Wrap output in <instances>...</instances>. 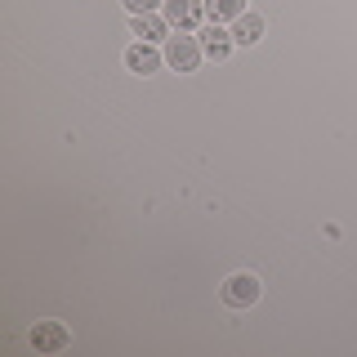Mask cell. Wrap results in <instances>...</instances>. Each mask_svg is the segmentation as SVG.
<instances>
[{
  "label": "cell",
  "mask_w": 357,
  "mask_h": 357,
  "mask_svg": "<svg viewBox=\"0 0 357 357\" xmlns=\"http://www.w3.org/2000/svg\"><path fill=\"white\" fill-rule=\"evenodd\" d=\"M201 59H206V50H201V40L192 31H174V36L165 40V63H170L174 72H197Z\"/></svg>",
  "instance_id": "6da1fadb"
},
{
  "label": "cell",
  "mask_w": 357,
  "mask_h": 357,
  "mask_svg": "<svg viewBox=\"0 0 357 357\" xmlns=\"http://www.w3.org/2000/svg\"><path fill=\"white\" fill-rule=\"evenodd\" d=\"M259 277H255V273H232L228 277V282H223L219 286V295H223V304H228V308H250L255 304V299H259Z\"/></svg>",
  "instance_id": "7a4b0ae2"
},
{
  "label": "cell",
  "mask_w": 357,
  "mask_h": 357,
  "mask_svg": "<svg viewBox=\"0 0 357 357\" xmlns=\"http://www.w3.org/2000/svg\"><path fill=\"white\" fill-rule=\"evenodd\" d=\"M27 344L36 353H63L67 344H72V331H67L63 321H36L31 335H27Z\"/></svg>",
  "instance_id": "3957f363"
},
{
  "label": "cell",
  "mask_w": 357,
  "mask_h": 357,
  "mask_svg": "<svg viewBox=\"0 0 357 357\" xmlns=\"http://www.w3.org/2000/svg\"><path fill=\"white\" fill-rule=\"evenodd\" d=\"M165 18H170L174 31H201L206 0H165Z\"/></svg>",
  "instance_id": "277c9868"
},
{
  "label": "cell",
  "mask_w": 357,
  "mask_h": 357,
  "mask_svg": "<svg viewBox=\"0 0 357 357\" xmlns=\"http://www.w3.org/2000/svg\"><path fill=\"white\" fill-rule=\"evenodd\" d=\"M130 31L139 40H148V45H156V40H170V18L165 14H130Z\"/></svg>",
  "instance_id": "5b68a950"
},
{
  "label": "cell",
  "mask_w": 357,
  "mask_h": 357,
  "mask_svg": "<svg viewBox=\"0 0 357 357\" xmlns=\"http://www.w3.org/2000/svg\"><path fill=\"white\" fill-rule=\"evenodd\" d=\"M197 40H201V50H206V59H215V63H223L232 54V45H237L232 31H223L219 22H206V27L197 31Z\"/></svg>",
  "instance_id": "8992f818"
},
{
  "label": "cell",
  "mask_w": 357,
  "mask_h": 357,
  "mask_svg": "<svg viewBox=\"0 0 357 357\" xmlns=\"http://www.w3.org/2000/svg\"><path fill=\"white\" fill-rule=\"evenodd\" d=\"M161 59H165V54H156L148 40H134L130 50H126V67H130V72H139V76H152L156 67H161Z\"/></svg>",
  "instance_id": "52a82bcc"
},
{
  "label": "cell",
  "mask_w": 357,
  "mask_h": 357,
  "mask_svg": "<svg viewBox=\"0 0 357 357\" xmlns=\"http://www.w3.org/2000/svg\"><path fill=\"white\" fill-rule=\"evenodd\" d=\"M232 40H237V45H259L264 40V18L245 9V14L237 18V27H232Z\"/></svg>",
  "instance_id": "ba28073f"
},
{
  "label": "cell",
  "mask_w": 357,
  "mask_h": 357,
  "mask_svg": "<svg viewBox=\"0 0 357 357\" xmlns=\"http://www.w3.org/2000/svg\"><path fill=\"white\" fill-rule=\"evenodd\" d=\"M245 14V0H206V18L223 22V18H241Z\"/></svg>",
  "instance_id": "9c48e42d"
},
{
  "label": "cell",
  "mask_w": 357,
  "mask_h": 357,
  "mask_svg": "<svg viewBox=\"0 0 357 357\" xmlns=\"http://www.w3.org/2000/svg\"><path fill=\"white\" fill-rule=\"evenodd\" d=\"M156 5H161V0H126V9H130V14H152Z\"/></svg>",
  "instance_id": "30bf717a"
}]
</instances>
